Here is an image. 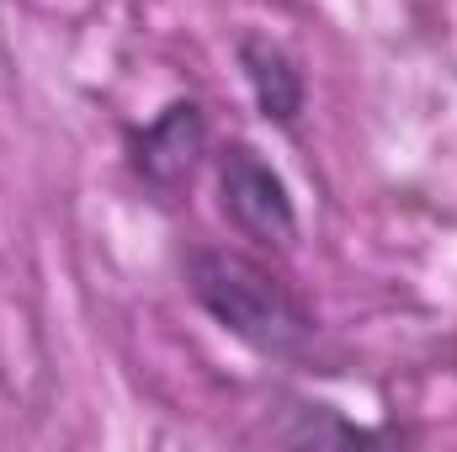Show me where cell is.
Here are the masks:
<instances>
[{
  "mask_svg": "<svg viewBox=\"0 0 457 452\" xmlns=\"http://www.w3.org/2000/svg\"><path fill=\"white\" fill-rule=\"evenodd\" d=\"M187 288L228 336L255 346L261 356H298L314 340L309 304L245 250H219V245L192 250L187 255Z\"/></svg>",
  "mask_w": 457,
  "mask_h": 452,
  "instance_id": "cell-1",
  "label": "cell"
},
{
  "mask_svg": "<svg viewBox=\"0 0 457 452\" xmlns=\"http://www.w3.org/2000/svg\"><path fill=\"white\" fill-rule=\"evenodd\" d=\"M219 197L228 224L255 245H293L298 239V208L287 197V181L250 149L234 144L219 160Z\"/></svg>",
  "mask_w": 457,
  "mask_h": 452,
  "instance_id": "cell-2",
  "label": "cell"
},
{
  "mask_svg": "<svg viewBox=\"0 0 457 452\" xmlns=\"http://www.w3.org/2000/svg\"><path fill=\"white\" fill-rule=\"evenodd\" d=\"M203 149H208V117H203L197 102H170L149 128H138L128 138V155H133L138 181L149 192H160V197H176L192 181Z\"/></svg>",
  "mask_w": 457,
  "mask_h": 452,
  "instance_id": "cell-3",
  "label": "cell"
},
{
  "mask_svg": "<svg viewBox=\"0 0 457 452\" xmlns=\"http://www.w3.org/2000/svg\"><path fill=\"white\" fill-rule=\"evenodd\" d=\"M239 70L255 91V107L266 122L277 128H298V113H303V70L293 64V54L282 43H271L266 32H245L239 38Z\"/></svg>",
  "mask_w": 457,
  "mask_h": 452,
  "instance_id": "cell-4",
  "label": "cell"
}]
</instances>
